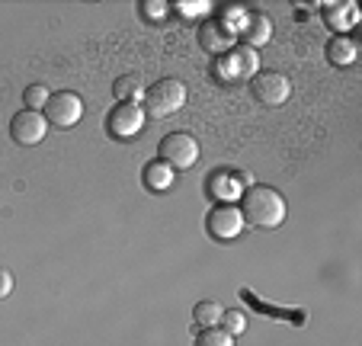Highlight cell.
Listing matches in <instances>:
<instances>
[{
    "label": "cell",
    "instance_id": "obj_3",
    "mask_svg": "<svg viewBox=\"0 0 362 346\" xmlns=\"http://www.w3.org/2000/svg\"><path fill=\"white\" fill-rule=\"evenodd\" d=\"M158 161H164L173 173H177V170L196 167L199 142L189 135V132H170V135H164V142H160V148H158Z\"/></svg>",
    "mask_w": 362,
    "mask_h": 346
},
{
    "label": "cell",
    "instance_id": "obj_13",
    "mask_svg": "<svg viewBox=\"0 0 362 346\" xmlns=\"http://www.w3.org/2000/svg\"><path fill=\"white\" fill-rule=\"evenodd\" d=\"M324 20H327V26L334 29L337 35H343L346 29H353L356 23H359V13H356V4H353V0H346V4H327V13H324Z\"/></svg>",
    "mask_w": 362,
    "mask_h": 346
},
{
    "label": "cell",
    "instance_id": "obj_20",
    "mask_svg": "<svg viewBox=\"0 0 362 346\" xmlns=\"http://www.w3.org/2000/svg\"><path fill=\"white\" fill-rule=\"evenodd\" d=\"M221 330H228L231 337H240V333L247 330V314L240 311V308H231V311H225L221 314Z\"/></svg>",
    "mask_w": 362,
    "mask_h": 346
},
{
    "label": "cell",
    "instance_id": "obj_9",
    "mask_svg": "<svg viewBox=\"0 0 362 346\" xmlns=\"http://www.w3.org/2000/svg\"><path fill=\"white\" fill-rule=\"evenodd\" d=\"M250 90L263 106H282L292 96V81L279 71H257L250 77Z\"/></svg>",
    "mask_w": 362,
    "mask_h": 346
},
{
    "label": "cell",
    "instance_id": "obj_2",
    "mask_svg": "<svg viewBox=\"0 0 362 346\" xmlns=\"http://www.w3.org/2000/svg\"><path fill=\"white\" fill-rule=\"evenodd\" d=\"M186 103V87L177 77H164L154 87L144 90V115H154V119H167V115L180 113Z\"/></svg>",
    "mask_w": 362,
    "mask_h": 346
},
{
    "label": "cell",
    "instance_id": "obj_19",
    "mask_svg": "<svg viewBox=\"0 0 362 346\" xmlns=\"http://www.w3.org/2000/svg\"><path fill=\"white\" fill-rule=\"evenodd\" d=\"M23 100H26V109L42 113V109L48 106V100H52V90H48L45 83H29V90L23 93Z\"/></svg>",
    "mask_w": 362,
    "mask_h": 346
},
{
    "label": "cell",
    "instance_id": "obj_5",
    "mask_svg": "<svg viewBox=\"0 0 362 346\" xmlns=\"http://www.w3.org/2000/svg\"><path fill=\"white\" fill-rule=\"evenodd\" d=\"M244 228H247L244 215H240V209L234 202H218L212 212H209V218H205V231H209V234H212L218 244L238 241Z\"/></svg>",
    "mask_w": 362,
    "mask_h": 346
},
{
    "label": "cell",
    "instance_id": "obj_12",
    "mask_svg": "<svg viewBox=\"0 0 362 346\" xmlns=\"http://www.w3.org/2000/svg\"><path fill=\"white\" fill-rule=\"evenodd\" d=\"M238 39H244L240 45L250 48H263L269 39H273V20L267 13H244L238 26Z\"/></svg>",
    "mask_w": 362,
    "mask_h": 346
},
{
    "label": "cell",
    "instance_id": "obj_18",
    "mask_svg": "<svg viewBox=\"0 0 362 346\" xmlns=\"http://www.w3.org/2000/svg\"><path fill=\"white\" fill-rule=\"evenodd\" d=\"M196 346H234V337L221 327H202L196 337Z\"/></svg>",
    "mask_w": 362,
    "mask_h": 346
},
{
    "label": "cell",
    "instance_id": "obj_16",
    "mask_svg": "<svg viewBox=\"0 0 362 346\" xmlns=\"http://www.w3.org/2000/svg\"><path fill=\"white\" fill-rule=\"evenodd\" d=\"M112 93L119 96V103H141L144 100V87L138 81V74H122L112 83Z\"/></svg>",
    "mask_w": 362,
    "mask_h": 346
},
{
    "label": "cell",
    "instance_id": "obj_23",
    "mask_svg": "<svg viewBox=\"0 0 362 346\" xmlns=\"http://www.w3.org/2000/svg\"><path fill=\"white\" fill-rule=\"evenodd\" d=\"M10 292H13V276L7 270H0V299H7Z\"/></svg>",
    "mask_w": 362,
    "mask_h": 346
},
{
    "label": "cell",
    "instance_id": "obj_7",
    "mask_svg": "<svg viewBox=\"0 0 362 346\" xmlns=\"http://www.w3.org/2000/svg\"><path fill=\"white\" fill-rule=\"evenodd\" d=\"M42 115L55 129H74L83 119V100L77 93H71V90H58V93H52V100L42 109Z\"/></svg>",
    "mask_w": 362,
    "mask_h": 346
},
{
    "label": "cell",
    "instance_id": "obj_17",
    "mask_svg": "<svg viewBox=\"0 0 362 346\" xmlns=\"http://www.w3.org/2000/svg\"><path fill=\"white\" fill-rule=\"evenodd\" d=\"M221 314H225V308H221L218 301H212V299L196 301V308H192V321H196L199 327H218Z\"/></svg>",
    "mask_w": 362,
    "mask_h": 346
},
{
    "label": "cell",
    "instance_id": "obj_1",
    "mask_svg": "<svg viewBox=\"0 0 362 346\" xmlns=\"http://www.w3.org/2000/svg\"><path fill=\"white\" fill-rule=\"evenodd\" d=\"M238 209H240V215H244V224H253V228H263V231L279 228V224L288 218L286 196H282L279 190H273V186H263V183L247 186Z\"/></svg>",
    "mask_w": 362,
    "mask_h": 346
},
{
    "label": "cell",
    "instance_id": "obj_6",
    "mask_svg": "<svg viewBox=\"0 0 362 346\" xmlns=\"http://www.w3.org/2000/svg\"><path fill=\"white\" fill-rule=\"evenodd\" d=\"M148 115H144L141 103H119L110 115H106V129L116 142H132L135 135H141Z\"/></svg>",
    "mask_w": 362,
    "mask_h": 346
},
{
    "label": "cell",
    "instance_id": "obj_21",
    "mask_svg": "<svg viewBox=\"0 0 362 346\" xmlns=\"http://www.w3.org/2000/svg\"><path fill=\"white\" fill-rule=\"evenodd\" d=\"M167 4L164 0H144L141 4V13H144V20L148 23H160V20H167Z\"/></svg>",
    "mask_w": 362,
    "mask_h": 346
},
{
    "label": "cell",
    "instance_id": "obj_15",
    "mask_svg": "<svg viewBox=\"0 0 362 346\" xmlns=\"http://www.w3.org/2000/svg\"><path fill=\"white\" fill-rule=\"evenodd\" d=\"M141 180H144V186H148L151 192H167L173 186V170L167 167L164 161H151L148 167H144Z\"/></svg>",
    "mask_w": 362,
    "mask_h": 346
},
{
    "label": "cell",
    "instance_id": "obj_4",
    "mask_svg": "<svg viewBox=\"0 0 362 346\" xmlns=\"http://www.w3.org/2000/svg\"><path fill=\"white\" fill-rule=\"evenodd\" d=\"M218 77L225 83H234V81H247L260 71V52L250 45H234L231 52H225L218 58Z\"/></svg>",
    "mask_w": 362,
    "mask_h": 346
},
{
    "label": "cell",
    "instance_id": "obj_8",
    "mask_svg": "<svg viewBox=\"0 0 362 346\" xmlns=\"http://www.w3.org/2000/svg\"><path fill=\"white\" fill-rule=\"evenodd\" d=\"M199 45L209 54H225L238 45V29L231 20L225 16H209V20L199 26Z\"/></svg>",
    "mask_w": 362,
    "mask_h": 346
},
{
    "label": "cell",
    "instance_id": "obj_22",
    "mask_svg": "<svg viewBox=\"0 0 362 346\" xmlns=\"http://www.w3.org/2000/svg\"><path fill=\"white\" fill-rule=\"evenodd\" d=\"M177 10L183 16H199V13H212V4L209 0H196V4H177Z\"/></svg>",
    "mask_w": 362,
    "mask_h": 346
},
{
    "label": "cell",
    "instance_id": "obj_10",
    "mask_svg": "<svg viewBox=\"0 0 362 346\" xmlns=\"http://www.w3.org/2000/svg\"><path fill=\"white\" fill-rule=\"evenodd\" d=\"M48 135V119L42 113H33V109H23V113L13 115V122H10V138L23 148H35L42 144Z\"/></svg>",
    "mask_w": 362,
    "mask_h": 346
},
{
    "label": "cell",
    "instance_id": "obj_14",
    "mask_svg": "<svg viewBox=\"0 0 362 346\" xmlns=\"http://www.w3.org/2000/svg\"><path fill=\"white\" fill-rule=\"evenodd\" d=\"M356 54H359V48H356V42L349 39V35H334V39L327 42V62L337 64V68L353 64Z\"/></svg>",
    "mask_w": 362,
    "mask_h": 346
},
{
    "label": "cell",
    "instance_id": "obj_11",
    "mask_svg": "<svg viewBox=\"0 0 362 346\" xmlns=\"http://www.w3.org/2000/svg\"><path fill=\"white\" fill-rule=\"evenodd\" d=\"M244 186H250L247 173H234V170H215L212 177L205 180V190L209 196L221 199V202H234V199L244 196Z\"/></svg>",
    "mask_w": 362,
    "mask_h": 346
}]
</instances>
